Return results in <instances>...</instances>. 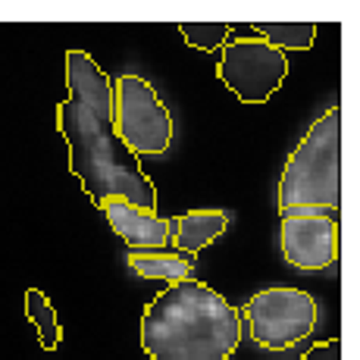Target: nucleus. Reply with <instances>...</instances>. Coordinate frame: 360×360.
<instances>
[{
	"mask_svg": "<svg viewBox=\"0 0 360 360\" xmlns=\"http://www.w3.org/2000/svg\"><path fill=\"white\" fill-rule=\"evenodd\" d=\"M25 316H29L34 323V329H38L41 348L57 351L60 338H63V329H60L57 310H53V304L47 301V295L41 292V288H29V292H25Z\"/></svg>",
	"mask_w": 360,
	"mask_h": 360,
	"instance_id": "9b49d317",
	"label": "nucleus"
},
{
	"mask_svg": "<svg viewBox=\"0 0 360 360\" xmlns=\"http://www.w3.org/2000/svg\"><path fill=\"white\" fill-rule=\"evenodd\" d=\"M179 32H182L185 44L213 53V51H223L226 47V38H229L232 25H226V22H182Z\"/></svg>",
	"mask_w": 360,
	"mask_h": 360,
	"instance_id": "ddd939ff",
	"label": "nucleus"
},
{
	"mask_svg": "<svg viewBox=\"0 0 360 360\" xmlns=\"http://www.w3.org/2000/svg\"><path fill=\"white\" fill-rule=\"evenodd\" d=\"M338 357H342V342L329 338V342H316L301 360H338Z\"/></svg>",
	"mask_w": 360,
	"mask_h": 360,
	"instance_id": "4468645a",
	"label": "nucleus"
},
{
	"mask_svg": "<svg viewBox=\"0 0 360 360\" xmlns=\"http://www.w3.org/2000/svg\"><path fill=\"white\" fill-rule=\"evenodd\" d=\"M69 98L57 107V129L69 148V172L91 204L122 198L157 210V188L113 131V79L85 51L66 53Z\"/></svg>",
	"mask_w": 360,
	"mask_h": 360,
	"instance_id": "f257e3e1",
	"label": "nucleus"
},
{
	"mask_svg": "<svg viewBox=\"0 0 360 360\" xmlns=\"http://www.w3.org/2000/svg\"><path fill=\"white\" fill-rule=\"evenodd\" d=\"M217 75L245 103H266L282 88L288 75V60L263 38H232L226 41Z\"/></svg>",
	"mask_w": 360,
	"mask_h": 360,
	"instance_id": "423d86ee",
	"label": "nucleus"
},
{
	"mask_svg": "<svg viewBox=\"0 0 360 360\" xmlns=\"http://www.w3.org/2000/svg\"><path fill=\"white\" fill-rule=\"evenodd\" d=\"M342 207V110L332 107L301 138L279 179V213Z\"/></svg>",
	"mask_w": 360,
	"mask_h": 360,
	"instance_id": "7ed1b4c3",
	"label": "nucleus"
},
{
	"mask_svg": "<svg viewBox=\"0 0 360 360\" xmlns=\"http://www.w3.org/2000/svg\"><path fill=\"white\" fill-rule=\"evenodd\" d=\"M129 269L141 279H160V282H185L195 279V263L182 254H163V251H131L129 254Z\"/></svg>",
	"mask_w": 360,
	"mask_h": 360,
	"instance_id": "9d476101",
	"label": "nucleus"
},
{
	"mask_svg": "<svg viewBox=\"0 0 360 360\" xmlns=\"http://www.w3.org/2000/svg\"><path fill=\"white\" fill-rule=\"evenodd\" d=\"M238 342V307L198 279L163 288L141 316V348L154 360H229Z\"/></svg>",
	"mask_w": 360,
	"mask_h": 360,
	"instance_id": "f03ea898",
	"label": "nucleus"
},
{
	"mask_svg": "<svg viewBox=\"0 0 360 360\" xmlns=\"http://www.w3.org/2000/svg\"><path fill=\"white\" fill-rule=\"evenodd\" d=\"M229 229V217L223 210H191L169 219V241L185 254H198Z\"/></svg>",
	"mask_w": 360,
	"mask_h": 360,
	"instance_id": "1a4fd4ad",
	"label": "nucleus"
},
{
	"mask_svg": "<svg viewBox=\"0 0 360 360\" xmlns=\"http://www.w3.org/2000/svg\"><path fill=\"white\" fill-rule=\"evenodd\" d=\"M113 131L131 157L166 154L172 144V116L141 75L113 79Z\"/></svg>",
	"mask_w": 360,
	"mask_h": 360,
	"instance_id": "20e7f679",
	"label": "nucleus"
},
{
	"mask_svg": "<svg viewBox=\"0 0 360 360\" xmlns=\"http://www.w3.org/2000/svg\"><path fill=\"white\" fill-rule=\"evenodd\" d=\"M282 257L301 273H320L338 260V223L329 213H282Z\"/></svg>",
	"mask_w": 360,
	"mask_h": 360,
	"instance_id": "0eeeda50",
	"label": "nucleus"
},
{
	"mask_svg": "<svg viewBox=\"0 0 360 360\" xmlns=\"http://www.w3.org/2000/svg\"><path fill=\"white\" fill-rule=\"evenodd\" d=\"M101 213L131 251H163L169 245V219L157 217V210H141L122 198H110L101 204Z\"/></svg>",
	"mask_w": 360,
	"mask_h": 360,
	"instance_id": "6e6552de",
	"label": "nucleus"
},
{
	"mask_svg": "<svg viewBox=\"0 0 360 360\" xmlns=\"http://www.w3.org/2000/svg\"><path fill=\"white\" fill-rule=\"evenodd\" d=\"M263 351H288L316 326V301L301 288H263L238 310Z\"/></svg>",
	"mask_w": 360,
	"mask_h": 360,
	"instance_id": "39448f33",
	"label": "nucleus"
},
{
	"mask_svg": "<svg viewBox=\"0 0 360 360\" xmlns=\"http://www.w3.org/2000/svg\"><path fill=\"white\" fill-rule=\"evenodd\" d=\"M251 29L260 32L276 51H310L316 38L314 22H257Z\"/></svg>",
	"mask_w": 360,
	"mask_h": 360,
	"instance_id": "f8f14e48",
	"label": "nucleus"
}]
</instances>
